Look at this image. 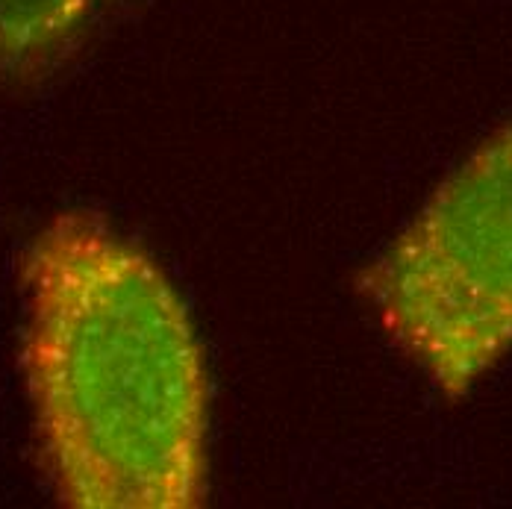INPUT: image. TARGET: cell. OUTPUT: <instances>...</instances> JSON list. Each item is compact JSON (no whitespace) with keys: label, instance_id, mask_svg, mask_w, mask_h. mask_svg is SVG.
<instances>
[{"label":"cell","instance_id":"1","mask_svg":"<svg viewBox=\"0 0 512 509\" xmlns=\"http://www.w3.org/2000/svg\"><path fill=\"white\" fill-rule=\"evenodd\" d=\"M21 365L53 495L77 509H192L206 495L209 374L174 283L86 209L21 262Z\"/></svg>","mask_w":512,"mask_h":509},{"label":"cell","instance_id":"2","mask_svg":"<svg viewBox=\"0 0 512 509\" xmlns=\"http://www.w3.org/2000/svg\"><path fill=\"white\" fill-rule=\"evenodd\" d=\"M383 330L445 398L512 351V124L430 195L362 274Z\"/></svg>","mask_w":512,"mask_h":509},{"label":"cell","instance_id":"3","mask_svg":"<svg viewBox=\"0 0 512 509\" xmlns=\"http://www.w3.org/2000/svg\"><path fill=\"white\" fill-rule=\"evenodd\" d=\"M112 0H0V77L48 71L74 51Z\"/></svg>","mask_w":512,"mask_h":509}]
</instances>
